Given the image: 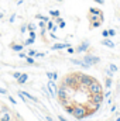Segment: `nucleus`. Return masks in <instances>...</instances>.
I'll list each match as a JSON object with an SVG mask.
<instances>
[{"label": "nucleus", "mask_w": 120, "mask_h": 121, "mask_svg": "<svg viewBox=\"0 0 120 121\" xmlns=\"http://www.w3.org/2000/svg\"><path fill=\"white\" fill-rule=\"evenodd\" d=\"M100 44H102V45H105V47H107V48H112V49L116 47V45H115V42H113L112 39H109V38L102 39V41H100Z\"/></svg>", "instance_id": "obj_13"}, {"label": "nucleus", "mask_w": 120, "mask_h": 121, "mask_svg": "<svg viewBox=\"0 0 120 121\" xmlns=\"http://www.w3.org/2000/svg\"><path fill=\"white\" fill-rule=\"evenodd\" d=\"M113 73H115V72H112L110 69L106 70V76H107V78H113Z\"/></svg>", "instance_id": "obj_33"}, {"label": "nucleus", "mask_w": 120, "mask_h": 121, "mask_svg": "<svg viewBox=\"0 0 120 121\" xmlns=\"http://www.w3.org/2000/svg\"><path fill=\"white\" fill-rule=\"evenodd\" d=\"M83 62L86 63V65H89V66H93V65H97L99 62H100V58L99 56H96V55H92V54H86L85 56H83Z\"/></svg>", "instance_id": "obj_5"}, {"label": "nucleus", "mask_w": 120, "mask_h": 121, "mask_svg": "<svg viewBox=\"0 0 120 121\" xmlns=\"http://www.w3.org/2000/svg\"><path fill=\"white\" fill-rule=\"evenodd\" d=\"M34 18H37V20H40V21H45V23H48V21H50V17L42 16V14H35V16H34Z\"/></svg>", "instance_id": "obj_17"}, {"label": "nucleus", "mask_w": 120, "mask_h": 121, "mask_svg": "<svg viewBox=\"0 0 120 121\" xmlns=\"http://www.w3.org/2000/svg\"><path fill=\"white\" fill-rule=\"evenodd\" d=\"M95 113V110H88L85 106H74V111H72V116L76 118V120H83L86 118L88 116H92Z\"/></svg>", "instance_id": "obj_1"}, {"label": "nucleus", "mask_w": 120, "mask_h": 121, "mask_svg": "<svg viewBox=\"0 0 120 121\" xmlns=\"http://www.w3.org/2000/svg\"><path fill=\"white\" fill-rule=\"evenodd\" d=\"M54 26H55V23L50 20V21L47 23V30H48V31H51V30H52V27H54Z\"/></svg>", "instance_id": "obj_25"}, {"label": "nucleus", "mask_w": 120, "mask_h": 121, "mask_svg": "<svg viewBox=\"0 0 120 121\" xmlns=\"http://www.w3.org/2000/svg\"><path fill=\"white\" fill-rule=\"evenodd\" d=\"M68 47H71V44H68V42H58V44H54L51 47V49L52 51H60V49H66Z\"/></svg>", "instance_id": "obj_10"}, {"label": "nucleus", "mask_w": 120, "mask_h": 121, "mask_svg": "<svg viewBox=\"0 0 120 121\" xmlns=\"http://www.w3.org/2000/svg\"><path fill=\"white\" fill-rule=\"evenodd\" d=\"M47 90L50 91V96H51V97H55V96H57L58 86H57L55 80H52V79H50V80H48V83H47Z\"/></svg>", "instance_id": "obj_6"}, {"label": "nucleus", "mask_w": 120, "mask_h": 121, "mask_svg": "<svg viewBox=\"0 0 120 121\" xmlns=\"http://www.w3.org/2000/svg\"><path fill=\"white\" fill-rule=\"evenodd\" d=\"M100 26H102V21H100V20H97V21H93V23L90 24V27H92V28H99Z\"/></svg>", "instance_id": "obj_22"}, {"label": "nucleus", "mask_w": 120, "mask_h": 121, "mask_svg": "<svg viewBox=\"0 0 120 121\" xmlns=\"http://www.w3.org/2000/svg\"><path fill=\"white\" fill-rule=\"evenodd\" d=\"M71 63L78 65V66H81V68H83V69H89V68H90L89 65H86L82 59H75V58H72V59H71Z\"/></svg>", "instance_id": "obj_12"}, {"label": "nucleus", "mask_w": 120, "mask_h": 121, "mask_svg": "<svg viewBox=\"0 0 120 121\" xmlns=\"http://www.w3.org/2000/svg\"><path fill=\"white\" fill-rule=\"evenodd\" d=\"M110 94H112V93H110V90H107L106 93H103V96H105V99H107V97H110Z\"/></svg>", "instance_id": "obj_42"}, {"label": "nucleus", "mask_w": 120, "mask_h": 121, "mask_svg": "<svg viewBox=\"0 0 120 121\" xmlns=\"http://www.w3.org/2000/svg\"><path fill=\"white\" fill-rule=\"evenodd\" d=\"M116 121H120V117H117V118H116Z\"/></svg>", "instance_id": "obj_53"}, {"label": "nucleus", "mask_w": 120, "mask_h": 121, "mask_svg": "<svg viewBox=\"0 0 120 121\" xmlns=\"http://www.w3.org/2000/svg\"><path fill=\"white\" fill-rule=\"evenodd\" d=\"M45 120H47V121H54L51 117H50V116H45Z\"/></svg>", "instance_id": "obj_49"}, {"label": "nucleus", "mask_w": 120, "mask_h": 121, "mask_svg": "<svg viewBox=\"0 0 120 121\" xmlns=\"http://www.w3.org/2000/svg\"><path fill=\"white\" fill-rule=\"evenodd\" d=\"M68 87L62 83L60 87H58V91H57V96H58V99L60 100H66L68 99V90H66Z\"/></svg>", "instance_id": "obj_7"}, {"label": "nucleus", "mask_w": 120, "mask_h": 121, "mask_svg": "<svg viewBox=\"0 0 120 121\" xmlns=\"http://www.w3.org/2000/svg\"><path fill=\"white\" fill-rule=\"evenodd\" d=\"M11 121H16V120H14V118H13V120H11Z\"/></svg>", "instance_id": "obj_55"}, {"label": "nucleus", "mask_w": 120, "mask_h": 121, "mask_svg": "<svg viewBox=\"0 0 120 121\" xmlns=\"http://www.w3.org/2000/svg\"><path fill=\"white\" fill-rule=\"evenodd\" d=\"M38 27H40V28H47V23H45V21H40Z\"/></svg>", "instance_id": "obj_32"}, {"label": "nucleus", "mask_w": 120, "mask_h": 121, "mask_svg": "<svg viewBox=\"0 0 120 121\" xmlns=\"http://www.w3.org/2000/svg\"><path fill=\"white\" fill-rule=\"evenodd\" d=\"M50 16H51V17H60L61 11L60 10H50Z\"/></svg>", "instance_id": "obj_21"}, {"label": "nucleus", "mask_w": 120, "mask_h": 121, "mask_svg": "<svg viewBox=\"0 0 120 121\" xmlns=\"http://www.w3.org/2000/svg\"><path fill=\"white\" fill-rule=\"evenodd\" d=\"M102 35H103V38H109V31L103 30V31H102Z\"/></svg>", "instance_id": "obj_35"}, {"label": "nucleus", "mask_w": 120, "mask_h": 121, "mask_svg": "<svg viewBox=\"0 0 120 121\" xmlns=\"http://www.w3.org/2000/svg\"><path fill=\"white\" fill-rule=\"evenodd\" d=\"M10 48H11L14 52H21V51L24 49V45H23V44H11Z\"/></svg>", "instance_id": "obj_14"}, {"label": "nucleus", "mask_w": 120, "mask_h": 121, "mask_svg": "<svg viewBox=\"0 0 120 121\" xmlns=\"http://www.w3.org/2000/svg\"><path fill=\"white\" fill-rule=\"evenodd\" d=\"M65 26H66V24H65V21H61L60 24H58V28H65Z\"/></svg>", "instance_id": "obj_41"}, {"label": "nucleus", "mask_w": 120, "mask_h": 121, "mask_svg": "<svg viewBox=\"0 0 120 121\" xmlns=\"http://www.w3.org/2000/svg\"><path fill=\"white\" fill-rule=\"evenodd\" d=\"M20 76H21V72H14V73H13V78H14L16 80H17Z\"/></svg>", "instance_id": "obj_34"}, {"label": "nucleus", "mask_w": 120, "mask_h": 121, "mask_svg": "<svg viewBox=\"0 0 120 121\" xmlns=\"http://www.w3.org/2000/svg\"><path fill=\"white\" fill-rule=\"evenodd\" d=\"M112 85H113V80H112V78H106V80H105V87L110 89V87H112Z\"/></svg>", "instance_id": "obj_18"}, {"label": "nucleus", "mask_w": 120, "mask_h": 121, "mask_svg": "<svg viewBox=\"0 0 120 121\" xmlns=\"http://www.w3.org/2000/svg\"><path fill=\"white\" fill-rule=\"evenodd\" d=\"M109 37H115V35H116V31L113 30V28H109Z\"/></svg>", "instance_id": "obj_30"}, {"label": "nucleus", "mask_w": 120, "mask_h": 121, "mask_svg": "<svg viewBox=\"0 0 120 121\" xmlns=\"http://www.w3.org/2000/svg\"><path fill=\"white\" fill-rule=\"evenodd\" d=\"M79 78H81V73H71L68 76L64 78V85L66 87H71V89H76L79 86Z\"/></svg>", "instance_id": "obj_2"}, {"label": "nucleus", "mask_w": 120, "mask_h": 121, "mask_svg": "<svg viewBox=\"0 0 120 121\" xmlns=\"http://www.w3.org/2000/svg\"><path fill=\"white\" fill-rule=\"evenodd\" d=\"M45 75H47V78H48V80H50V79H52V72H47Z\"/></svg>", "instance_id": "obj_46"}, {"label": "nucleus", "mask_w": 120, "mask_h": 121, "mask_svg": "<svg viewBox=\"0 0 120 121\" xmlns=\"http://www.w3.org/2000/svg\"><path fill=\"white\" fill-rule=\"evenodd\" d=\"M89 47H90L89 41H83V42H81V44L75 48V52H78V54H81V52H86V51L89 49Z\"/></svg>", "instance_id": "obj_9"}, {"label": "nucleus", "mask_w": 120, "mask_h": 121, "mask_svg": "<svg viewBox=\"0 0 120 121\" xmlns=\"http://www.w3.org/2000/svg\"><path fill=\"white\" fill-rule=\"evenodd\" d=\"M18 56H20L21 59H26V58H27V54H24V52L21 51V52H18Z\"/></svg>", "instance_id": "obj_36"}, {"label": "nucleus", "mask_w": 120, "mask_h": 121, "mask_svg": "<svg viewBox=\"0 0 120 121\" xmlns=\"http://www.w3.org/2000/svg\"><path fill=\"white\" fill-rule=\"evenodd\" d=\"M35 54H37V51H35V49H30L27 55H28V56H32V58H34V56H35Z\"/></svg>", "instance_id": "obj_28"}, {"label": "nucleus", "mask_w": 120, "mask_h": 121, "mask_svg": "<svg viewBox=\"0 0 120 121\" xmlns=\"http://www.w3.org/2000/svg\"><path fill=\"white\" fill-rule=\"evenodd\" d=\"M89 13H90V14H96V16H100V14H102V11H100V10H97V9H95V7H90Z\"/></svg>", "instance_id": "obj_20"}, {"label": "nucleus", "mask_w": 120, "mask_h": 121, "mask_svg": "<svg viewBox=\"0 0 120 121\" xmlns=\"http://www.w3.org/2000/svg\"><path fill=\"white\" fill-rule=\"evenodd\" d=\"M9 21H10V23H14V21H16V14H11L10 18H9Z\"/></svg>", "instance_id": "obj_37"}, {"label": "nucleus", "mask_w": 120, "mask_h": 121, "mask_svg": "<svg viewBox=\"0 0 120 121\" xmlns=\"http://www.w3.org/2000/svg\"><path fill=\"white\" fill-rule=\"evenodd\" d=\"M95 79L90 76V75H85V73H81V78H79V86H82V87H89L90 85H92V82H93Z\"/></svg>", "instance_id": "obj_3"}, {"label": "nucleus", "mask_w": 120, "mask_h": 121, "mask_svg": "<svg viewBox=\"0 0 120 121\" xmlns=\"http://www.w3.org/2000/svg\"><path fill=\"white\" fill-rule=\"evenodd\" d=\"M51 38H52V39H57V35H55L54 32H51Z\"/></svg>", "instance_id": "obj_50"}, {"label": "nucleus", "mask_w": 120, "mask_h": 121, "mask_svg": "<svg viewBox=\"0 0 120 121\" xmlns=\"http://www.w3.org/2000/svg\"><path fill=\"white\" fill-rule=\"evenodd\" d=\"M109 69H110L112 72H117V70H119V69H117V66H116L115 63H110V65H109Z\"/></svg>", "instance_id": "obj_27"}, {"label": "nucleus", "mask_w": 120, "mask_h": 121, "mask_svg": "<svg viewBox=\"0 0 120 121\" xmlns=\"http://www.w3.org/2000/svg\"><path fill=\"white\" fill-rule=\"evenodd\" d=\"M105 100L103 93H97V94H90V101L92 104H102Z\"/></svg>", "instance_id": "obj_8"}, {"label": "nucleus", "mask_w": 120, "mask_h": 121, "mask_svg": "<svg viewBox=\"0 0 120 121\" xmlns=\"http://www.w3.org/2000/svg\"><path fill=\"white\" fill-rule=\"evenodd\" d=\"M34 42H35V39H34V38H27V39L23 42V45H24V47H28V45H32Z\"/></svg>", "instance_id": "obj_19"}, {"label": "nucleus", "mask_w": 120, "mask_h": 121, "mask_svg": "<svg viewBox=\"0 0 120 121\" xmlns=\"http://www.w3.org/2000/svg\"><path fill=\"white\" fill-rule=\"evenodd\" d=\"M47 28H41V35H42V37H45V34H47Z\"/></svg>", "instance_id": "obj_45"}, {"label": "nucleus", "mask_w": 120, "mask_h": 121, "mask_svg": "<svg viewBox=\"0 0 120 121\" xmlns=\"http://www.w3.org/2000/svg\"><path fill=\"white\" fill-rule=\"evenodd\" d=\"M110 111H112V113H115V111H116V106H112V108H110Z\"/></svg>", "instance_id": "obj_51"}, {"label": "nucleus", "mask_w": 120, "mask_h": 121, "mask_svg": "<svg viewBox=\"0 0 120 121\" xmlns=\"http://www.w3.org/2000/svg\"><path fill=\"white\" fill-rule=\"evenodd\" d=\"M3 16H4V14H3V13H0V20L3 18Z\"/></svg>", "instance_id": "obj_52"}, {"label": "nucleus", "mask_w": 120, "mask_h": 121, "mask_svg": "<svg viewBox=\"0 0 120 121\" xmlns=\"http://www.w3.org/2000/svg\"><path fill=\"white\" fill-rule=\"evenodd\" d=\"M68 114H72V111H74V106H65V108H64Z\"/></svg>", "instance_id": "obj_24"}, {"label": "nucleus", "mask_w": 120, "mask_h": 121, "mask_svg": "<svg viewBox=\"0 0 120 121\" xmlns=\"http://www.w3.org/2000/svg\"><path fill=\"white\" fill-rule=\"evenodd\" d=\"M61 21H62V18H61V17H55V21H54V23H55V24H60Z\"/></svg>", "instance_id": "obj_43"}, {"label": "nucleus", "mask_w": 120, "mask_h": 121, "mask_svg": "<svg viewBox=\"0 0 120 121\" xmlns=\"http://www.w3.org/2000/svg\"><path fill=\"white\" fill-rule=\"evenodd\" d=\"M23 1H24V0H23Z\"/></svg>", "instance_id": "obj_56"}, {"label": "nucleus", "mask_w": 120, "mask_h": 121, "mask_svg": "<svg viewBox=\"0 0 120 121\" xmlns=\"http://www.w3.org/2000/svg\"><path fill=\"white\" fill-rule=\"evenodd\" d=\"M93 1H95V3H97V4H100V6H102V4H105V0H93Z\"/></svg>", "instance_id": "obj_47"}, {"label": "nucleus", "mask_w": 120, "mask_h": 121, "mask_svg": "<svg viewBox=\"0 0 120 121\" xmlns=\"http://www.w3.org/2000/svg\"><path fill=\"white\" fill-rule=\"evenodd\" d=\"M20 31H21V32L24 34V32L27 31V26H21V28H20Z\"/></svg>", "instance_id": "obj_44"}, {"label": "nucleus", "mask_w": 120, "mask_h": 121, "mask_svg": "<svg viewBox=\"0 0 120 121\" xmlns=\"http://www.w3.org/2000/svg\"><path fill=\"white\" fill-rule=\"evenodd\" d=\"M11 120H13V114H11L9 110L0 113V121H11Z\"/></svg>", "instance_id": "obj_11"}, {"label": "nucleus", "mask_w": 120, "mask_h": 121, "mask_svg": "<svg viewBox=\"0 0 120 121\" xmlns=\"http://www.w3.org/2000/svg\"><path fill=\"white\" fill-rule=\"evenodd\" d=\"M28 35H30V38H37V34H35V31H28Z\"/></svg>", "instance_id": "obj_31"}, {"label": "nucleus", "mask_w": 120, "mask_h": 121, "mask_svg": "<svg viewBox=\"0 0 120 121\" xmlns=\"http://www.w3.org/2000/svg\"><path fill=\"white\" fill-rule=\"evenodd\" d=\"M9 100L11 101V104H14V106L17 104V101H16V99H14V97H11V96H9Z\"/></svg>", "instance_id": "obj_40"}, {"label": "nucleus", "mask_w": 120, "mask_h": 121, "mask_svg": "<svg viewBox=\"0 0 120 121\" xmlns=\"http://www.w3.org/2000/svg\"><path fill=\"white\" fill-rule=\"evenodd\" d=\"M57 1H64V0H57Z\"/></svg>", "instance_id": "obj_54"}, {"label": "nucleus", "mask_w": 120, "mask_h": 121, "mask_svg": "<svg viewBox=\"0 0 120 121\" xmlns=\"http://www.w3.org/2000/svg\"><path fill=\"white\" fill-rule=\"evenodd\" d=\"M44 56H45V52H37L34 58H44Z\"/></svg>", "instance_id": "obj_29"}, {"label": "nucleus", "mask_w": 120, "mask_h": 121, "mask_svg": "<svg viewBox=\"0 0 120 121\" xmlns=\"http://www.w3.org/2000/svg\"><path fill=\"white\" fill-rule=\"evenodd\" d=\"M26 60H27L28 65H35V58H32V56H28V55H27Z\"/></svg>", "instance_id": "obj_23"}, {"label": "nucleus", "mask_w": 120, "mask_h": 121, "mask_svg": "<svg viewBox=\"0 0 120 121\" xmlns=\"http://www.w3.org/2000/svg\"><path fill=\"white\" fill-rule=\"evenodd\" d=\"M21 91V90H20ZM21 94H23V96H24V97H26V99H28V100H31V101H34V103H38V99H37V97H34V96H32V94H30V93H28V91H21Z\"/></svg>", "instance_id": "obj_15"}, {"label": "nucleus", "mask_w": 120, "mask_h": 121, "mask_svg": "<svg viewBox=\"0 0 120 121\" xmlns=\"http://www.w3.org/2000/svg\"><path fill=\"white\" fill-rule=\"evenodd\" d=\"M58 120L60 121H69V120H66L65 117H62V116H58Z\"/></svg>", "instance_id": "obj_48"}, {"label": "nucleus", "mask_w": 120, "mask_h": 121, "mask_svg": "<svg viewBox=\"0 0 120 121\" xmlns=\"http://www.w3.org/2000/svg\"><path fill=\"white\" fill-rule=\"evenodd\" d=\"M35 28H37V26H35V24H32V23L27 24V30H28V31H35Z\"/></svg>", "instance_id": "obj_26"}, {"label": "nucleus", "mask_w": 120, "mask_h": 121, "mask_svg": "<svg viewBox=\"0 0 120 121\" xmlns=\"http://www.w3.org/2000/svg\"><path fill=\"white\" fill-rule=\"evenodd\" d=\"M66 51H68V54H75V49H74L72 47H68V48H66Z\"/></svg>", "instance_id": "obj_38"}, {"label": "nucleus", "mask_w": 120, "mask_h": 121, "mask_svg": "<svg viewBox=\"0 0 120 121\" xmlns=\"http://www.w3.org/2000/svg\"><path fill=\"white\" fill-rule=\"evenodd\" d=\"M88 91H89L90 94H97V93H103V86H102V83H99L96 79L92 82V85H90L89 87H88Z\"/></svg>", "instance_id": "obj_4"}, {"label": "nucleus", "mask_w": 120, "mask_h": 121, "mask_svg": "<svg viewBox=\"0 0 120 121\" xmlns=\"http://www.w3.org/2000/svg\"><path fill=\"white\" fill-rule=\"evenodd\" d=\"M52 80H55V82L58 80V73L57 72H52Z\"/></svg>", "instance_id": "obj_39"}, {"label": "nucleus", "mask_w": 120, "mask_h": 121, "mask_svg": "<svg viewBox=\"0 0 120 121\" xmlns=\"http://www.w3.org/2000/svg\"><path fill=\"white\" fill-rule=\"evenodd\" d=\"M27 80H28V75H27V73H21V76L17 79V83H18V85H24Z\"/></svg>", "instance_id": "obj_16"}]
</instances>
